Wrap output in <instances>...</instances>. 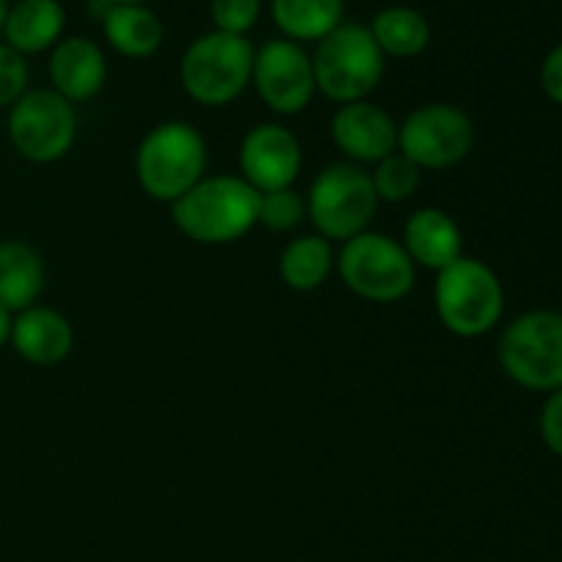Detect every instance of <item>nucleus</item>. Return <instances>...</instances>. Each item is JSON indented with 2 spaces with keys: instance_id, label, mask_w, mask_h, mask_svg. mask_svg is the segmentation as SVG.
Instances as JSON below:
<instances>
[{
  "instance_id": "9d476101",
  "label": "nucleus",
  "mask_w": 562,
  "mask_h": 562,
  "mask_svg": "<svg viewBox=\"0 0 562 562\" xmlns=\"http://www.w3.org/2000/svg\"><path fill=\"white\" fill-rule=\"evenodd\" d=\"M475 146V126L448 102L420 104L398 126V151L420 170H448L464 162Z\"/></svg>"
},
{
  "instance_id": "0eeeda50",
  "label": "nucleus",
  "mask_w": 562,
  "mask_h": 562,
  "mask_svg": "<svg viewBox=\"0 0 562 562\" xmlns=\"http://www.w3.org/2000/svg\"><path fill=\"white\" fill-rule=\"evenodd\" d=\"M307 217L327 241H349L368 231L379 198L371 173L355 162H333L313 179L305 195Z\"/></svg>"
},
{
  "instance_id": "f03ea898",
  "label": "nucleus",
  "mask_w": 562,
  "mask_h": 562,
  "mask_svg": "<svg viewBox=\"0 0 562 562\" xmlns=\"http://www.w3.org/2000/svg\"><path fill=\"white\" fill-rule=\"evenodd\" d=\"M206 140L187 121L157 124L140 140L135 154V176L148 198L176 203L206 176Z\"/></svg>"
},
{
  "instance_id": "20e7f679",
  "label": "nucleus",
  "mask_w": 562,
  "mask_h": 562,
  "mask_svg": "<svg viewBox=\"0 0 562 562\" xmlns=\"http://www.w3.org/2000/svg\"><path fill=\"white\" fill-rule=\"evenodd\" d=\"M256 47L247 36L203 33L181 55L179 77L187 97L203 108H223L239 99L252 82Z\"/></svg>"
},
{
  "instance_id": "412c9836",
  "label": "nucleus",
  "mask_w": 562,
  "mask_h": 562,
  "mask_svg": "<svg viewBox=\"0 0 562 562\" xmlns=\"http://www.w3.org/2000/svg\"><path fill=\"white\" fill-rule=\"evenodd\" d=\"M368 27L384 58H415L431 44V25L426 14L412 5H387L376 11Z\"/></svg>"
},
{
  "instance_id": "f8f14e48",
  "label": "nucleus",
  "mask_w": 562,
  "mask_h": 562,
  "mask_svg": "<svg viewBox=\"0 0 562 562\" xmlns=\"http://www.w3.org/2000/svg\"><path fill=\"white\" fill-rule=\"evenodd\" d=\"M241 179L256 192H274L294 187L302 170L300 137L283 124H258L241 137L239 146Z\"/></svg>"
},
{
  "instance_id": "2eb2a0df",
  "label": "nucleus",
  "mask_w": 562,
  "mask_h": 562,
  "mask_svg": "<svg viewBox=\"0 0 562 562\" xmlns=\"http://www.w3.org/2000/svg\"><path fill=\"white\" fill-rule=\"evenodd\" d=\"M11 346L25 362L38 368H53L64 362L75 349L71 322L55 307L33 305L14 313Z\"/></svg>"
},
{
  "instance_id": "ddd939ff",
  "label": "nucleus",
  "mask_w": 562,
  "mask_h": 562,
  "mask_svg": "<svg viewBox=\"0 0 562 562\" xmlns=\"http://www.w3.org/2000/svg\"><path fill=\"white\" fill-rule=\"evenodd\" d=\"M329 135L338 151H344L346 162L355 165H376L398 151V124L387 110L366 99L340 104L329 124Z\"/></svg>"
},
{
  "instance_id": "39448f33",
  "label": "nucleus",
  "mask_w": 562,
  "mask_h": 562,
  "mask_svg": "<svg viewBox=\"0 0 562 562\" xmlns=\"http://www.w3.org/2000/svg\"><path fill=\"white\" fill-rule=\"evenodd\" d=\"M311 58L316 91L338 104L362 102L384 77V53L373 42L371 27L360 22H340Z\"/></svg>"
},
{
  "instance_id": "c756f323",
  "label": "nucleus",
  "mask_w": 562,
  "mask_h": 562,
  "mask_svg": "<svg viewBox=\"0 0 562 562\" xmlns=\"http://www.w3.org/2000/svg\"><path fill=\"white\" fill-rule=\"evenodd\" d=\"M9 0H0V36H3V25H5V14H9Z\"/></svg>"
},
{
  "instance_id": "6e6552de",
  "label": "nucleus",
  "mask_w": 562,
  "mask_h": 562,
  "mask_svg": "<svg viewBox=\"0 0 562 562\" xmlns=\"http://www.w3.org/2000/svg\"><path fill=\"white\" fill-rule=\"evenodd\" d=\"M499 366L519 387L554 393L562 387V313L530 311L499 338Z\"/></svg>"
},
{
  "instance_id": "4be33fe9",
  "label": "nucleus",
  "mask_w": 562,
  "mask_h": 562,
  "mask_svg": "<svg viewBox=\"0 0 562 562\" xmlns=\"http://www.w3.org/2000/svg\"><path fill=\"white\" fill-rule=\"evenodd\" d=\"M346 0H272V20L289 42H322L344 22Z\"/></svg>"
},
{
  "instance_id": "4468645a",
  "label": "nucleus",
  "mask_w": 562,
  "mask_h": 562,
  "mask_svg": "<svg viewBox=\"0 0 562 562\" xmlns=\"http://www.w3.org/2000/svg\"><path fill=\"white\" fill-rule=\"evenodd\" d=\"M49 82L66 102H88L97 97L108 80V60L102 47L86 36L60 38L49 49Z\"/></svg>"
},
{
  "instance_id": "aec40b11",
  "label": "nucleus",
  "mask_w": 562,
  "mask_h": 562,
  "mask_svg": "<svg viewBox=\"0 0 562 562\" xmlns=\"http://www.w3.org/2000/svg\"><path fill=\"white\" fill-rule=\"evenodd\" d=\"M335 269V252L324 236L307 234L296 236L283 247L278 261V272L291 291L311 294L329 280Z\"/></svg>"
},
{
  "instance_id": "7c9ffc66",
  "label": "nucleus",
  "mask_w": 562,
  "mask_h": 562,
  "mask_svg": "<svg viewBox=\"0 0 562 562\" xmlns=\"http://www.w3.org/2000/svg\"><path fill=\"white\" fill-rule=\"evenodd\" d=\"M110 3H115V5H146L148 0H110Z\"/></svg>"
},
{
  "instance_id": "423d86ee",
  "label": "nucleus",
  "mask_w": 562,
  "mask_h": 562,
  "mask_svg": "<svg viewBox=\"0 0 562 562\" xmlns=\"http://www.w3.org/2000/svg\"><path fill=\"white\" fill-rule=\"evenodd\" d=\"M335 269L351 294L376 305L401 302L417 283V267L404 245L379 231H362L344 241Z\"/></svg>"
},
{
  "instance_id": "c85d7f7f",
  "label": "nucleus",
  "mask_w": 562,
  "mask_h": 562,
  "mask_svg": "<svg viewBox=\"0 0 562 562\" xmlns=\"http://www.w3.org/2000/svg\"><path fill=\"white\" fill-rule=\"evenodd\" d=\"M11 329H14V313L0 305V349L11 344Z\"/></svg>"
},
{
  "instance_id": "5701e85b",
  "label": "nucleus",
  "mask_w": 562,
  "mask_h": 562,
  "mask_svg": "<svg viewBox=\"0 0 562 562\" xmlns=\"http://www.w3.org/2000/svg\"><path fill=\"white\" fill-rule=\"evenodd\" d=\"M371 181L379 201L404 203L420 187V168L412 159H406L401 151H395L390 157H384L382 162L373 165Z\"/></svg>"
},
{
  "instance_id": "a211bd4d",
  "label": "nucleus",
  "mask_w": 562,
  "mask_h": 562,
  "mask_svg": "<svg viewBox=\"0 0 562 562\" xmlns=\"http://www.w3.org/2000/svg\"><path fill=\"white\" fill-rule=\"evenodd\" d=\"M44 291V261L22 239L0 241V305L11 313L36 305Z\"/></svg>"
},
{
  "instance_id": "1a4fd4ad",
  "label": "nucleus",
  "mask_w": 562,
  "mask_h": 562,
  "mask_svg": "<svg viewBox=\"0 0 562 562\" xmlns=\"http://www.w3.org/2000/svg\"><path fill=\"white\" fill-rule=\"evenodd\" d=\"M5 132L14 151L27 162H58L77 140L75 104L53 88H27L9 108Z\"/></svg>"
},
{
  "instance_id": "bb28decb",
  "label": "nucleus",
  "mask_w": 562,
  "mask_h": 562,
  "mask_svg": "<svg viewBox=\"0 0 562 562\" xmlns=\"http://www.w3.org/2000/svg\"><path fill=\"white\" fill-rule=\"evenodd\" d=\"M541 439L554 456L562 459V387L549 393L547 404L541 409Z\"/></svg>"
},
{
  "instance_id": "b1692460",
  "label": "nucleus",
  "mask_w": 562,
  "mask_h": 562,
  "mask_svg": "<svg viewBox=\"0 0 562 562\" xmlns=\"http://www.w3.org/2000/svg\"><path fill=\"white\" fill-rule=\"evenodd\" d=\"M305 217V198L294 187H285V190L274 192H258V223L267 231L285 234V231H294Z\"/></svg>"
},
{
  "instance_id": "f3484780",
  "label": "nucleus",
  "mask_w": 562,
  "mask_h": 562,
  "mask_svg": "<svg viewBox=\"0 0 562 562\" xmlns=\"http://www.w3.org/2000/svg\"><path fill=\"white\" fill-rule=\"evenodd\" d=\"M66 27V11L60 0H16L9 5L3 25V42L20 55H38L60 42Z\"/></svg>"
},
{
  "instance_id": "f257e3e1",
  "label": "nucleus",
  "mask_w": 562,
  "mask_h": 562,
  "mask_svg": "<svg viewBox=\"0 0 562 562\" xmlns=\"http://www.w3.org/2000/svg\"><path fill=\"white\" fill-rule=\"evenodd\" d=\"M170 217L198 245H231L258 225V192L241 176H203L170 203Z\"/></svg>"
},
{
  "instance_id": "a878e982",
  "label": "nucleus",
  "mask_w": 562,
  "mask_h": 562,
  "mask_svg": "<svg viewBox=\"0 0 562 562\" xmlns=\"http://www.w3.org/2000/svg\"><path fill=\"white\" fill-rule=\"evenodd\" d=\"M27 80H31V69H27L25 55L0 42V108H11L27 91Z\"/></svg>"
},
{
  "instance_id": "7ed1b4c3",
  "label": "nucleus",
  "mask_w": 562,
  "mask_h": 562,
  "mask_svg": "<svg viewBox=\"0 0 562 562\" xmlns=\"http://www.w3.org/2000/svg\"><path fill=\"white\" fill-rule=\"evenodd\" d=\"M434 307L442 327L456 338H481L503 318L505 289L488 263L461 256L437 272Z\"/></svg>"
},
{
  "instance_id": "6ab92c4d",
  "label": "nucleus",
  "mask_w": 562,
  "mask_h": 562,
  "mask_svg": "<svg viewBox=\"0 0 562 562\" xmlns=\"http://www.w3.org/2000/svg\"><path fill=\"white\" fill-rule=\"evenodd\" d=\"M102 27L110 47L124 58H151L162 47V20L148 5H113Z\"/></svg>"
},
{
  "instance_id": "cd10ccee",
  "label": "nucleus",
  "mask_w": 562,
  "mask_h": 562,
  "mask_svg": "<svg viewBox=\"0 0 562 562\" xmlns=\"http://www.w3.org/2000/svg\"><path fill=\"white\" fill-rule=\"evenodd\" d=\"M541 88L554 104H560L562 108V42L558 44V47L549 49V55L543 58Z\"/></svg>"
},
{
  "instance_id": "393cba45",
  "label": "nucleus",
  "mask_w": 562,
  "mask_h": 562,
  "mask_svg": "<svg viewBox=\"0 0 562 562\" xmlns=\"http://www.w3.org/2000/svg\"><path fill=\"white\" fill-rule=\"evenodd\" d=\"M261 16V0H212V22L220 33L247 36Z\"/></svg>"
},
{
  "instance_id": "9b49d317",
  "label": "nucleus",
  "mask_w": 562,
  "mask_h": 562,
  "mask_svg": "<svg viewBox=\"0 0 562 562\" xmlns=\"http://www.w3.org/2000/svg\"><path fill=\"white\" fill-rule=\"evenodd\" d=\"M252 86L272 113L296 115L316 97L313 58L302 44L289 38H272L256 53Z\"/></svg>"
},
{
  "instance_id": "dca6fc26",
  "label": "nucleus",
  "mask_w": 562,
  "mask_h": 562,
  "mask_svg": "<svg viewBox=\"0 0 562 562\" xmlns=\"http://www.w3.org/2000/svg\"><path fill=\"white\" fill-rule=\"evenodd\" d=\"M404 250L409 252L412 263L423 269L442 272L453 261L464 256V236L459 223L442 209H417L404 223Z\"/></svg>"
}]
</instances>
